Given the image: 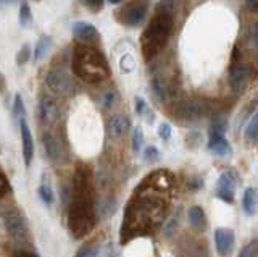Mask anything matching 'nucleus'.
Segmentation results:
<instances>
[{"instance_id": "nucleus-1", "label": "nucleus", "mask_w": 258, "mask_h": 257, "mask_svg": "<svg viewBox=\"0 0 258 257\" xmlns=\"http://www.w3.org/2000/svg\"><path fill=\"white\" fill-rule=\"evenodd\" d=\"M73 70L86 83H102L108 78L110 68L100 50L91 45H78L73 54Z\"/></svg>"}, {"instance_id": "nucleus-2", "label": "nucleus", "mask_w": 258, "mask_h": 257, "mask_svg": "<svg viewBox=\"0 0 258 257\" xmlns=\"http://www.w3.org/2000/svg\"><path fill=\"white\" fill-rule=\"evenodd\" d=\"M89 175L84 168H78L75 176V197L71 205V230L76 236H83L91 230L89 219L92 217V205L89 197Z\"/></svg>"}, {"instance_id": "nucleus-3", "label": "nucleus", "mask_w": 258, "mask_h": 257, "mask_svg": "<svg viewBox=\"0 0 258 257\" xmlns=\"http://www.w3.org/2000/svg\"><path fill=\"white\" fill-rule=\"evenodd\" d=\"M171 28L173 21L168 13H160L149 23V26L144 29L141 36V45L145 60L153 59L163 50V47L169 39V34H171Z\"/></svg>"}, {"instance_id": "nucleus-4", "label": "nucleus", "mask_w": 258, "mask_h": 257, "mask_svg": "<svg viewBox=\"0 0 258 257\" xmlns=\"http://www.w3.org/2000/svg\"><path fill=\"white\" fill-rule=\"evenodd\" d=\"M239 184V176L237 172L234 170H224L220 178L216 181V196L220 197L221 200L228 204L234 202V197H236V188Z\"/></svg>"}, {"instance_id": "nucleus-5", "label": "nucleus", "mask_w": 258, "mask_h": 257, "mask_svg": "<svg viewBox=\"0 0 258 257\" xmlns=\"http://www.w3.org/2000/svg\"><path fill=\"white\" fill-rule=\"evenodd\" d=\"M47 89L55 95H68L71 91V79L61 68H52L45 75Z\"/></svg>"}, {"instance_id": "nucleus-6", "label": "nucleus", "mask_w": 258, "mask_h": 257, "mask_svg": "<svg viewBox=\"0 0 258 257\" xmlns=\"http://www.w3.org/2000/svg\"><path fill=\"white\" fill-rule=\"evenodd\" d=\"M147 17V0H133L123 10V23L127 26H137Z\"/></svg>"}, {"instance_id": "nucleus-7", "label": "nucleus", "mask_w": 258, "mask_h": 257, "mask_svg": "<svg viewBox=\"0 0 258 257\" xmlns=\"http://www.w3.org/2000/svg\"><path fill=\"white\" fill-rule=\"evenodd\" d=\"M204 102L200 100H184L179 106L174 109V115L179 117L181 120H197L200 117H204L205 112Z\"/></svg>"}, {"instance_id": "nucleus-8", "label": "nucleus", "mask_w": 258, "mask_h": 257, "mask_svg": "<svg viewBox=\"0 0 258 257\" xmlns=\"http://www.w3.org/2000/svg\"><path fill=\"white\" fill-rule=\"evenodd\" d=\"M250 79V67L244 65V63H237V65H232L229 71V84L231 89L234 92H242L245 89V86L248 84Z\"/></svg>"}, {"instance_id": "nucleus-9", "label": "nucleus", "mask_w": 258, "mask_h": 257, "mask_svg": "<svg viewBox=\"0 0 258 257\" xmlns=\"http://www.w3.org/2000/svg\"><path fill=\"white\" fill-rule=\"evenodd\" d=\"M234 241H236V235L231 228H216L215 230V246L216 252L220 255H226L232 251Z\"/></svg>"}, {"instance_id": "nucleus-10", "label": "nucleus", "mask_w": 258, "mask_h": 257, "mask_svg": "<svg viewBox=\"0 0 258 257\" xmlns=\"http://www.w3.org/2000/svg\"><path fill=\"white\" fill-rule=\"evenodd\" d=\"M56 118H58V106H56V102L52 97H48V95L40 97V100H39V120H40V123L52 125Z\"/></svg>"}, {"instance_id": "nucleus-11", "label": "nucleus", "mask_w": 258, "mask_h": 257, "mask_svg": "<svg viewBox=\"0 0 258 257\" xmlns=\"http://www.w3.org/2000/svg\"><path fill=\"white\" fill-rule=\"evenodd\" d=\"M42 142H44V149H45L47 157L50 159L53 164H61L64 157H67L64 156V149L61 146V142L52 134H45L42 138Z\"/></svg>"}, {"instance_id": "nucleus-12", "label": "nucleus", "mask_w": 258, "mask_h": 257, "mask_svg": "<svg viewBox=\"0 0 258 257\" xmlns=\"http://www.w3.org/2000/svg\"><path fill=\"white\" fill-rule=\"evenodd\" d=\"M20 130H21V141H23V159L26 167L31 165L32 157H34V141H32V134L31 130L26 123V120H20Z\"/></svg>"}, {"instance_id": "nucleus-13", "label": "nucleus", "mask_w": 258, "mask_h": 257, "mask_svg": "<svg viewBox=\"0 0 258 257\" xmlns=\"http://www.w3.org/2000/svg\"><path fill=\"white\" fill-rule=\"evenodd\" d=\"M208 150L218 157H224V156L231 154V144L228 142V139H226L223 134H210Z\"/></svg>"}, {"instance_id": "nucleus-14", "label": "nucleus", "mask_w": 258, "mask_h": 257, "mask_svg": "<svg viewBox=\"0 0 258 257\" xmlns=\"http://www.w3.org/2000/svg\"><path fill=\"white\" fill-rule=\"evenodd\" d=\"M129 130V118L124 115H115L110 118L108 122V134L110 138L118 139L121 136H124L126 131Z\"/></svg>"}, {"instance_id": "nucleus-15", "label": "nucleus", "mask_w": 258, "mask_h": 257, "mask_svg": "<svg viewBox=\"0 0 258 257\" xmlns=\"http://www.w3.org/2000/svg\"><path fill=\"white\" fill-rule=\"evenodd\" d=\"M73 34H75L78 41L87 42L97 37V28L87 21H76L75 25H73Z\"/></svg>"}, {"instance_id": "nucleus-16", "label": "nucleus", "mask_w": 258, "mask_h": 257, "mask_svg": "<svg viewBox=\"0 0 258 257\" xmlns=\"http://www.w3.org/2000/svg\"><path fill=\"white\" fill-rule=\"evenodd\" d=\"M5 225H7V231L16 239H21L26 236L28 233V227H26V222H24L20 215H12V217H7L5 219Z\"/></svg>"}, {"instance_id": "nucleus-17", "label": "nucleus", "mask_w": 258, "mask_h": 257, "mask_svg": "<svg viewBox=\"0 0 258 257\" xmlns=\"http://www.w3.org/2000/svg\"><path fill=\"white\" fill-rule=\"evenodd\" d=\"M242 207L247 215H253L256 212V207H258V191L256 188L248 186L244 191V196H242Z\"/></svg>"}, {"instance_id": "nucleus-18", "label": "nucleus", "mask_w": 258, "mask_h": 257, "mask_svg": "<svg viewBox=\"0 0 258 257\" xmlns=\"http://www.w3.org/2000/svg\"><path fill=\"white\" fill-rule=\"evenodd\" d=\"M189 223L192 228H196L199 231H204L207 228V217H205V212L204 209L199 207V205H192L189 209Z\"/></svg>"}, {"instance_id": "nucleus-19", "label": "nucleus", "mask_w": 258, "mask_h": 257, "mask_svg": "<svg viewBox=\"0 0 258 257\" xmlns=\"http://www.w3.org/2000/svg\"><path fill=\"white\" fill-rule=\"evenodd\" d=\"M52 49V37L50 36H40L39 37V41H37V45H36V52H34V60L36 62H40V60H44L48 52H50Z\"/></svg>"}, {"instance_id": "nucleus-20", "label": "nucleus", "mask_w": 258, "mask_h": 257, "mask_svg": "<svg viewBox=\"0 0 258 257\" xmlns=\"http://www.w3.org/2000/svg\"><path fill=\"white\" fill-rule=\"evenodd\" d=\"M244 138L247 142H255L258 139V112L248 118V123L245 125Z\"/></svg>"}, {"instance_id": "nucleus-21", "label": "nucleus", "mask_w": 258, "mask_h": 257, "mask_svg": "<svg viewBox=\"0 0 258 257\" xmlns=\"http://www.w3.org/2000/svg\"><path fill=\"white\" fill-rule=\"evenodd\" d=\"M152 89H153V94L157 95V99L161 100V102H165L168 99V86L165 83V79H161V78H153L152 79Z\"/></svg>"}, {"instance_id": "nucleus-22", "label": "nucleus", "mask_w": 258, "mask_h": 257, "mask_svg": "<svg viewBox=\"0 0 258 257\" xmlns=\"http://www.w3.org/2000/svg\"><path fill=\"white\" fill-rule=\"evenodd\" d=\"M32 23V12H31V7L28 2H23L20 7V25L23 28L29 26Z\"/></svg>"}, {"instance_id": "nucleus-23", "label": "nucleus", "mask_w": 258, "mask_h": 257, "mask_svg": "<svg viewBox=\"0 0 258 257\" xmlns=\"http://www.w3.org/2000/svg\"><path fill=\"white\" fill-rule=\"evenodd\" d=\"M133 150L136 152H141L142 150V146H144V133H142V128L141 126H136L134 131H133Z\"/></svg>"}, {"instance_id": "nucleus-24", "label": "nucleus", "mask_w": 258, "mask_h": 257, "mask_svg": "<svg viewBox=\"0 0 258 257\" xmlns=\"http://www.w3.org/2000/svg\"><path fill=\"white\" fill-rule=\"evenodd\" d=\"M13 114H15V118L18 120H23L24 115H26V109H24V102H23V97L20 94L15 95V102H13Z\"/></svg>"}, {"instance_id": "nucleus-25", "label": "nucleus", "mask_w": 258, "mask_h": 257, "mask_svg": "<svg viewBox=\"0 0 258 257\" xmlns=\"http://www.w3.org/2000/svg\"><path fill=\"white\" fill-rule=\"evenodd\" d=\"M37 192H39V197L42 199V202H45L47 205H50L53 202V191L50 189L48 184H40Z\"/></svg>"}, {"instance_id": "nucleus-26", "label": "nucleus", "mask_w": 258, "mask_h": 257, "mask_svg": "<svg viewBox=\"0 0 258 257\" xmlns=\"http://www.w3.org/2000/svg\"><path fill=\"white\" fill-rule=\"evenodd\" d=\"M119 67H121V71H124V73H131V71L136 68V62H134L133 55L131 54L123 55L119 60Z\"/></svg>"}, {"instance_id": "nucleus-27", "label": "nucleus", "mask_w": 258, "mask_h": 257, "mask_svg": "<svg viewBox=\"0 0 258 257\" xmlns=\"http://www.w3.org/2000/svg\"><path fill=\"white\" fill-rule=\"evenodd\" d=\"M160 159V152L155 146H147L144 149V160L145 162H157Z\"/></svg>"}, {"instance_id": "nucleus-28", "label": "nucleus", "mask_w": 258, "mask_h": 257, "mask_svg": "<svg viewBox=\"0 0 258 257\" xmlns=\"http://www.w3.org/2000/svg\"><path fill=\"white\" fill-rule=\"evenodd\" d=\"M226 130H228V123H226L223 118H216L212 125V134H223L224 136Z\"/></svg>"}, {"instance_id": "nucleus-29", "label": "nucleus", "mask_w": 258, "mask_h": 257, "mask_svg": "<svg viewBox=\"0 0 258 257\" xmlns=\"http://www.w3.org/2000/svg\"><path fill=\"white\" fill-rule=\"evenodd\" d=\"M248 41L252 44V47L258 49V21L252 23L248 28Z\"/></svg>"}, {"instance_id": "nucleus-30", "label": "nucleus", "mask_w": 258, "mask_h": 257, "mask_svg": "<svg viewBox=\"0 0 258 257\" xmlns=\"http://www.w3.org/2000/svg\"><path fill=\"white\" fill-rule=\"evenodd\" d=\"M29 55H31L29 45H23L18 55H16V63H18V65H24L26 62H29Z\"/></svg>"}, {"instance_id": "nucleus-31", "label": "nucleus", "mask_w": 258, "mask_h": 257, "mask_svg": "<svg viewBox=\"0 0 258 257\" xmlns=\"http://www.w3.org/2000/svg\"><path fill=\"white\" fill-rule=\"evenodd\" d=\"M171 133H173V130H171V125H169V123H161L158 126V136L165 142L169 141V138H171Z\"/></svg>"}, {"instance_id": "nucleus-32", "label": "nucleus", "mask_w": 258, "mask_h": 257, "mask_svg": "<svg viewBox=\"0 0 258 257\" xmlns=\"http://www.w3.org/2000/svg\"><path fill=\"white\" fill-rule=\"evenodd\" d=\"M97 254H99V249L97 247H83L79 249L75 257H97Z\"/></svg>"}, {"instance_id": "nucleus-33", "label": "nucleus", "mask_w": 258, "mask_h": 257, "mask_svg": "<svg viewBox=\"0 0 258 257\" xmlns=\"http://www.w3.org/2000/svg\"><path fill=\"white\" fill-rule=\"evenodd\" d=\"M115 100H116V94L113 91H108L107 94L103 95V107L105 109H111L113 104H115Z\"/></svg>"}, {"instance_id": "nucleus-34", "label": "nucleus", "mask_w": 258, "mask_h": 257, "mask_svg": "<svg viewBox=\"0 0 258 257\" xmlns=\"http://www.w3.org/2000/svg\"><path fill=\"white\" fill-rule=\"evenodd\" d=\"M8 191H10V184H8L5 175L0 172V196H5Z\"/></svg>"}, {"instance_id": "nucleus-35", "label": "nucleus", "mask_w": 258, "mask_h": 257, "mask_svg": "<svg viewBox=\"0 0 258 257\" xmlns=\"http://www.w3.org/2000/svg\"><path fill=\"white\" fill-rule=\"evenodd\" d=\"M147 110V104L142 97H136V112L137 115H144V112Z\"/></svg>"}, {"instance_id": "nucleus-36", "label": "nucleus", "mask_w": 258, "mask_h": 257, "mask_svg": "<svg viewBox=\"0 0 258 257\" xmlns=\"http://www.w3.org/2000/svg\"><path fill=\"white\" fill-rule=\"evenodd\" d=\"M245 9L250 13H258V0H245Z\"/></svg>"}, {"instance_id": "nucleus-37", "label": "nucleus", "mask_w": 258, "mask_h": 257, "mask_svg": "<svg viewBox=\"0 0 258 257\" xmlns=\"http://www.w3.org/2000/svg\"><path fill=\"white\" fill-rule=\"evenodd\" d=\"M86 5L89 7V9H92V10H99L102 9V5H103V0H84Z\"/></svg>"}, {"instance_id": "nucleus-38", "label": "nucleus", "mask_w": 258, "mask_h": 257, "mask_svg": "<svg viewBox=\"0 0 258 257\" xmlns=\"http://www.w3.org/2000/svg\"><path fill=\"white\" fill-rule=\"evenodd\" d=\"M13 257H37V255L32 252H16Z\"/></svg>"}, {"instance_id": "nucleus-39", "label": "nucleus", "mask_w": 258, "mask_h": 257, "mask_svg": "<svg viewBox=\"0 0 258 257\" xmlns=\"http://www.w3.org/2000/svg\"><path fill=\"white\" fill-rule=\"evenodd\" d=\"M108 2L113 4V5H116V4H121V2H123V0H108Z\"/></svg>"}, {"instance_id": "nucleus-40", "label": "nucleus", "mask_w": 258, "mask_h": 257, "mask_svg": "<svg viewBox=\"0 0 258 257\" xmlns=\"http://www.w3.org/2000/svg\"><path fill=\"white\" fill-rule=\"evenodd\" d=\"M7 2H10V4H12V2H16V0H7Z\"/></svg>"}]
</instances>
